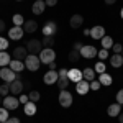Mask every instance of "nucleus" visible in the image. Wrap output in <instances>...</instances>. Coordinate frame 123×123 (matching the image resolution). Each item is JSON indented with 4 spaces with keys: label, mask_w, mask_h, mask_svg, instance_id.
I'll return each instance as SVG.
<instances>
[{
    "label": "nucleus",
    "mask_w": 123,
    "mask_h": 123,
    "mask_svg": "<svg viewBox=\"0 0 123 123\" xmlns=\"http://www.w3.org/2000/svg\"><path fill=\"white\" fill-rule=\"evenodd\" d=\"M82 74H84V79L85 80H89V82H92V80H95V69H92V67H85L84 71H82Z\"/></svg>",
    "instance_id": "21"
},
{
    "label": "nucleus",
    "mask_w": 123,
    "mask_h": 123,
    "mask_svg": "<svg viewBox=\"0 0 123 123\" xmlns=\"http://www.w3.org/2000/svg\"><path fill=\"white\" fill-rule=\"evenodd\" d=\"M98 82H100L102 85H112L113 79H112V76H110V74L104 72V74H100V76H98Z\"/></svg>",
    "instance_id": "25"
},
{
    "label": "nucleus",
    "mask_w": 123,
    "mask_h": 123,
    "mask_svg": "<svg viewBox=\"0 0 123 123\" xmlns=\"http://www.w3.org/2000/svg\"><path fill=\"white\" fill-rule=\"evenodd\" d=\"M23 35H25L23 26H12V28L8 30V36L12 39H21V38H23Z\"/></svg>",
    "instance_id": "13"
},
{
    "label": "nucleus",
    "mask_w": 123,
    "mask_h": 123,
    "mask_svg": "<svg viewBox=\"0 0 123 123\" xmlns=\"http://www.w3.org/2000/svg\"><path fill=\"white\" fill-rule=\"evenodd\" d=\"M76 90L79 95H85L89 90H90V82L89 80H85V79H82V80H79L76 84Z\"/></svg>",
    "instance_id": "11"
},
{
    "label": "nucleus",
    "mask_w": 123,
    "mask_h": 123,
    "mask_svg": "<svg viewBox=\"0 0 123 123\" xmlns=\"http://www.w3.org/2000/svg\"><path fill=\"white\" fill-rule=\"evenodd\" d=\"M49 71H56V62H49Z\"/></svg>",
    "instance_id": "46"
},
{
    "label": "nucleus",
    "mask_w": 123,
    "mask_h": 123,
    "mask_svg": "<svg viewBox=\"0 0 123 123\" xmlns=\"http://www.w3.org/2000/svg\"><path fill=\"white\" fill-rule=\"evenodd\" d=\"M23 30H25V33H35V31L38 30V21H35V20H28V21H25Z\"/></svg>",
    "instance_id": "20"
},
{
    "label": "nucleus",
    "mask_w": 123,
    "mask_h": 123,
    "mask_svg": "<svg viewBox=\"0 0 123 123\" xmlns=\"http://www.w3.org/2000/svg\"><path fill=\"white\" fill-rule=\"evenodd\" d=\"M8 118H10L8 110H7L5 107H0V122H7Z\"/></svg>",
    "instance_id": "32"
},
{
    "label": "nucleus",
    "mask_w": 123,
    "mask_h": 123,
    "mask_svg": "<svg viewBox=\"0 0 123 123\" xmlns=\"http://www.w3.org/2000/svg\"><path fill=\"white\" fill-rule=\"evenodd\" d=\"M0 105H3V100H2V95H0Z\"/></svg>",
    "instance_id": "50"
},
{
    "label": "nucleus",
    "mask_w": 123,
    "mask_h": 123,
    "mask_svg": "<svg viewBox=\"0 0 123 123\" xmlns=\"http://www.w3.org/2000/svg\"><path fill=\"white\" fill-rule=\"evenodd\" d=\"M104 36H105L104 26H94V28H90V38L92 39H102Z\"/></svg>",
    "instance_id": "16"
},
{
    "label": "nucleus",
    "mask_w": 123,
    "mask_h": 123,
    "mask_svg": "<svg viewBox=\"0 0 123 123\" xmlns=\"http://www.w3.org/2000/svg\"><path fill=\"white\" fill-rule=\"evenodd\" d=\"M8 66H10V69H12V71H15L17 74H20L23 69H26V67H25V62H23V61H18V59H13V61H10Z\"/></svg>",
    "instance_id": "18"
},
{
    "label": "nucleus",
    "mask_w": 123,
    "mask_h": 123,
    "mask_svg": "<svg viewBox=\"0 0 123 123\" xmlns=\"http://www.w3.org/2000/svg\"><path fill=\"white\" fill-rule=\"evenodd\" d=\"M41 43H43L44 48H51L53 44H54V36H43Z\"/></svg>",
    "instance_id": "30"
},
{
    "label": "nucleus",
    "mask_w": 123,
    "mask_h": 123,
    "mask_svg": "<svg viewBox=\"0 0 123 123\" xmlns=\"http://www.w3.org/2000/svg\"><path fill=\"white\" fill-rule=\"evenodd\" d=\"M18 2H21V0H18Z\"/></svg>",
    "instance_id": "53"
},
{
    "label": "nucleus",
    "mask_w": 123,
    "mask_h": 123,
    "mask_svg": "<svg viewBox=\"0 0 123 123\" xmlns=\"http://www.w3.org/2000/svg\"><path fill=\"white\" fill-rule=\"evenodd\" d=\"M94 69H95V72H98V74H104L105 69H107V66H105V62H97Z\"/></svg>",
    "instance_id": "34"
},
{
    "label": "nucleus",
    "mask_w": 123,
    "mask_h": 123,
    "mask_svg": "<svg viewBox=\"0 0 123 123\" xmlns=\"http://www.w3.org/2000/svg\"><path fill=\"white\" fill-rule=\"evenodd\" d=\"M12 56H13V59H18V61H25V57L28 56V49L23 46H18L13 49V53H12Z\"/></svg>",
    "instance_id": "14"
},
{
    "label": "nucleus",
    "mask_w": 123,
    "mask_h": 123,
    "mask_svg": "<svg viewBox=\"0 0 123 123\" xmlns=\"http://www.w3.org/2000/svg\"><path fill=\"white\" fill-rule=\"evenodd\" d=\"M23 90H25V82H21L20 79L13 80V82L10 84V92H12L13 95H21Z\"/></svg>",
    "instance_id": "8"
},
{
    "label": "nucleus",
    "mask_w": 123,
    "mask_h": 123,
    "mask_svg": "<svg viewBox=\"0 0 123 123\" xmlns=\"http://www.w3.org/2000/svg\"><path fill=\"white\" fill-rule=\"evenodd\" d=\"M18 104L20 102H18V98H17L15 95H12V97L7 95V97L3 98V105H2V107H5L7 110H15V108H18Z\"/></svg>",
    "instance_id": "9"
},
{
    "label": "nucleus",
    "mask_w": 123,
    "mask_h": 123,
    "mask_svg": "<svg viewBox=\"0 0 123 123\" xmlns=\"http://www.w3.org/2000/svg\"><path fill=\"white\" fill-rule=\"evenodd\" d=\"M120 17H122V18H123V8H122V12H120Z\"/></svg>",
    "instance_id": "51"
},
{
    "label": "nucleus",
    "mask_w": 123,
    "mask_h": 123,
    "mask_svg": "<svg viewBox=\"0 0 123 123\" xmlns=\"http://www.w3.org/2000/svg\"><path fill=\"white\" fill-rule=\"evenodd\" d=\"M107 113H108V117H118V115L122 113V105L118 104H112L108 105V108H107Z\"/></svg>",
    "instance_id": "19"
},
{
    "label": "nucleus",
    "mask_w": 123,
    "mask_h": 123,
    "mask_svg": "<svg viewBox=\"0 0 123 123\" xmlns=\"http://www.w3.org/2000/svg\"><path fill=\"white\" fill-rule=\"evenodd\" d=\"M57 79H59V74H57V71H48L44 77H43V82L46 85H53L57 82Z\"/></svg>",
    "instance_id": "10"
},
{
    "label": "nucleus",
    "mask_w": 123,
    "mask_h": 123,
    "mask_svg": "<svg viewBox=\"0 0 123 123\" xmlns=\"http://www.w3.org/2000/svg\"><path fill=\"white\" fill-rule=\"evenodd\" d=\"M100 41H102V48H104V49H112V46L115 44L112 36H104Z\"/></svg>",
    "instance_id": "26"
},
{
    "label": "nucleus",
    "mask_w": 123,
    "mask_h": 123,
    "mask_svg": "<svg viewBox=\"0 0 123 123\" xmlns=\"http://www.w3.org/2000/svg\"><path fill=\"white\" fill-rule=\"evenodd\" d=\"M82 46H84V44L77 41V43H74V46H72V49H76V51H80V49H82Z\"/></svg>",
    "instance_id": "42"
},
{
    "label": "nucleus",
    "mask_w": 123,
    "mask_h": 123,
    "mask_svg": "<svg viewBox=\"0 0 123 123\" xmlns=\"http://www.w3.org/2000/svg\"><path fill=\"white\" fill-rule=\"evenodd\" d=\"M38 56H39L41 64H49V62H54L56 53H54V49H51V48H44V49L39 53Z\"/></svg>",
    "instance_id": "2"
},
{
    "label": "nucleus",
    "mask_w": 123,
    "mask_h": 123,
    "mask_svg": "<svg viewBox=\"0 0 123 123\" xmlns=\"http://www.w3.org/2000/svg\"><path fill=\"white\" fill-rule=\"evenodd\" d=\"M8 92H10V84L8 82H3V84L0 85V95H2V97H7Z\"/></svg>",
    "instance_id": "31"
},
{
    "label": "nucleus",
    "mask_w": 123,
    "mask_h": 123,
    "mask_svg": "<svg viewBox=\"0 0 123 123\" xmlns=\"http://www.w3.org/2000/svg\"><path fill=\"white\" fill-rule=\"evenodd\" d=\"M0 123H7V122H0Z\"/></svg>",
    "instance_id": "52"
},
{
    "label": "nucleus",
    "mask_w": 123,
    "mask_h": 123,
    "mask_svg": "<svg viewBox=\"0 0 123 123\" xmlns=\"http://www.w3.org/2000/svg\"><path fill=\"white\" fill-rule=\"evenodd\" d=\"M57 33V25L54 21H48L43 28V36H54Z\"/></svg>",
    "instance_id": "12"
},
{
    "label": "nucleus",
    "mask_w": 123,
    "mask_h": 123,
    "mask_svg": "<svg viewBox=\"0 0 123 123\" xmlns=\"http://www.w3.org/2000/svg\"><path fill=\"white\" fill-rule=\"evenodd\" d=\"M57 74H59V77H66L67 76V69L66 67H61V69L57 71Z\"/></svg>",
    "instance_id": "41"
},
{
    "label": "nucleus",
    "mask_w": 123,
    "mask_h": 123,
    "mask_svg": "<svg viewBox=\"0 0 123 123\" xmlns=\"http://www.w3.org/2000/svg\"><path fill=\"white\" fill-rule=\"evenodd\" d=\"M12 21H13V25H15V26H23V25H25V18H23V15H20V13L13 15Z\"/></svg>",
    "instance_id": "28"
},
{
    "label": "nucleus",
    "mask_w": 123,
    "mask_h": 123,
    "mask_svg": "<svg viewBox=\"0 0 123 123\" xmlns=\"http://www.w3.org/2000/svg\"><path fill=\"white\" fill-rule=\"evenodd\" d=\"M10 54L7 51H0V67H7L10 64Z\"/></svg>",
    "instance_id": "24"
},
{
    "label": "nucleus",
    "mask_w": 123,
    "mask_h": 123,
    "mask_svg": "<svg viewBox=\"0 0 123 123\" xmlns=\"http://www.w3.org/2000/svg\"><path fill=\"white\" fill-rule=\"evenodd\" d=\"M25 67L31 71V72H35V71H38L39 66H41V61H39V56L38 54H28V56L25 57Z\"/></svg>",
    "instance_id": "1"
},
{
    "label": "nucleus",
    "mask_w": 123,
    "mask_h": 123,
    "mask_svg": "<svg viewBox=\"0 0 123 123\" xmlns=\"http://www.w3.org/2000/svg\"><path fill=\"white\" fill-rule=\"evenodd\" d=\"M46 8V2L44 0H36L35 3H33V7H31V12L35 13V15H41L43 12Z\"/></svg>",
    "instance_id": "17"
},
{
    "label": "nucleus",
    "mask_w": 123,
    "mask_h": 123,
    "mask_svg": "<svg viewBox=\"0 0 123 123\" xmlns=\"http://www.w3.org/2000/svg\"><path fill=\"white\" fill-rule=\"evenodd\" d=\"M84 35H87V36H90V28H85V30H84Z\"/></svg>",
    "instance_id": "48"
},
{
    "label": "nucleus",
    "mask_w": 123,
    "mask_h": 123,
    "mask_svg": "<svg viewBox=\"0 0 123 123\" xmlns=\"http://www.w3.org/2000/svg\"><path fill=\"white\" fill-rule=\"evenodd\" d=\"M80 53V56L85 57V59H92L98 54V51H97V48L95 46H90V44H87V46H82V49L79 51Z\"/></svg>",
    "instance_id": "6"
},
{
    "label": "nucleus",
    "mask_w": 123,
    "mask_h": 123,
    "mask_svg": "<svg viewBox=\"0 0 123 123\" xmlns=\"http://www.w3.org/2000/svg\"><path fill=\"white\" fill-rule=\"evenodd\" d=\"M105 3H107V5H113L115 2H117V0H104Z\"/></svg>",
    "instance_id": "47"
},
{
    "label": "nucleus",
    "mask_w": 123,
    "mask_h": 123,
    "mask_svg": "<svg viewBox=\"0 0 123 123\" xmlns=\"http://www.w3.org/2000/svg\"><path fill=\"white\" fill-rule=\"evenodd\" d=\"M28 102H30L28 95H25V94H21V95H20V104H23V105H25V104H28Z\"/></svg>",
    "instance_id": "40"
},
{
    "label": "nucleus",
    "mask_w": 123,
    "mask_h": 123,
    "mask_svg": "<svg viewBox=\"0 0 123 123\" xmlns=\"http://www.w3.org/2000/svg\"><path fill=\"white\" fill-rule=\"evenodd\" d=\"M46 2V7H54L57 3V0H44Z\"/></svg>",
    "instance_id": "43"
},
{
    "label": "nucleus",
    "mask_w": 123,
    "mask_h": 123,
    "mask_svg": "<svg viewBox=\"0 0 123 123\" xmlns=\"http://www.w3.org/2000/svg\"><path fill=\"white\" fill-rule=\"evenodd\" d=\"M26 49H28L30 54H39L43 51V43L39 39H30L26 43Z\"/></svg>",
    "instance_id": "4"
},
{
    "label": "nucleus",
    "mask_w": 123,
    "mask_h": 123,
    "mask_svg": "<svg viewBox=\"0 0 123 123\" xmlns=\"http://www.w3.org/2000/svg\"><path fill=\"white\" fill-rule=\"evenodd\" d=\"M110 64L113 67H122L123 66V54H113L110 57Z\"/></svg>",
    "instance_id": "23"
},
{
    "label": "nucleus",
    "mask_w": 123,
    "mask_h": 123,
    "mask_svg": "<svg viewBox=\"0 0 123 123\" xmlns=\"http://www.w3.org/2000/svg\"><path fill=\"white\" fill-rule=\"evenodd\" d=\"M69 84H71V80L67 79V76L66 77H59V79H57V87H59L61 90H66Z\"/></svg>",
    "instance_id": "27"
},
{
    "label": "nucleus",
    "mask_w": 123,
    "mask_h": 123,
    "mask_svg": "<svg viewBox=\"0 0 123 123\" xmlns=\"http://www.w3.org/2000/svg\"><path fill=\"white\" fill-rule=\"evenodd\" d=\"M17 72L15 71H12L10 67H2L0 69V79L3 80V82H8V84H12L13 80H17Z\"/></svg>",
    "instance_id": "3"
},
{
    "label": "nucleus",
    "mask_w": 123,
    "mask_h": 123,
    "mask_svg": "<svg viewBox=\"0 0 123 123\" xmlns=\"http://www.w3.org/2000/svg\"><path fill=\"white\" fill-rule=\"evenodd\" d=\"M100 87H102V84H100V82H98V80H97V79H95V80H92V82H90V90H98V89H100Z\"/></svg>",
    "instance_id": "37"
},
{
    "label": "nucleus",
    "mask_w": 123,
    "mask_h": 123,
    "mask_svg": "<svg viewBox=\"0 0 123 123\" xmlns=\"http://www.w3.org/2000/svg\"><path fill=\"white\" fill-rule=\"evenodd\" d=\"M117 102L120 105H123V89H120V90L117 92Z\"/></svg>",
    "instance_id": "39"
},
{
    "label": "nucleus",
    "mask_w": 123,
    "mask_h": 123,
    "mask_svg": "<svg viewBox=\"0 0 123 123\" xmlns=\"http://www.w3.org/2000/svg\"><path fill=\"white\" fill-rule=\"evenodd\" d=\"M80 53L76 51V49H71V53H69V61L71 62H79V59H80Z\"/></svg>",
    "instance_id": "29"
},
{
    "label": "nucleus",
    "mask_w": 123,
    "mask_h": 123,
    "mask_svg": "<svg viewBox=\"0 0 123 123\" xmlns=\"http://www.w3.org/2000/svg\"><path fill=\"white\" fill-rule=\"evenodd\" d=\"M118 122H120V123H123V113H120V115H118Z\"/></svg>",
    "instance_id": "49"
},
{
    "label": "nucleus",
    "mask_w": 123,
    "mask_h": 123,
    "mask_svg": "<svg viewBox=\"0 0 123 123\" xmlns=\"http://www.w3.org/2000/svg\"><path fill=\"white\" fill-rule=\"evenodd\" d=\"M23 110H25V115L33 117V115L36 113V104H35V102H28V104H25Z\"/></svg>",
    "instance_id": "22"
},
{
    "label": "nucleus",
    "mask_w": 123,
    "mask_h": 123,
    "mask_svg": "<svg viewBox=\"0 0 123 123\" xmlns=\"http://www.w3.org/2000/svg\"><path fill=\"white\" fill-rule=\"evenodd\" d=\"M122 54H123V53H122Z\"/></svg>",
    "instance_id": "54"
},
{
    "label": "nucleus",
    "mask_w": 123,
    "mask_h": 123,
    "mask_svg": "<svg viewBox=\"0 0 123 123\" xmlns=\"http://www.w3.org/2000/svg\"><path fill=\"white\" fill-rule=\"evenodd\" d=\"M7 123H20V120L17 118V117H10L8 120H7Z\"/></svg>",
    "instance_id": "44"
},
{
    "label": "nucleus",
    "mask_w": 123,
    "mask_h": 123,
    "mask_svg": "<svg viewBox=\"0 0 123 123\" xmlns=\"http://www.w3.org/2000/svg\"><path fill=\"white\" fill-rule=\"evenodd\" d=\"M112 51H113L115 54H122V53H123V44H120V43H115L113 46H112Z\"/></svg>",
    "instance_id": "35"
},
{
    "label": "nucleus",
    "mask_w": 123,
    "mask_h": 123,
    "mask_svg": "<svg viewBox=\"0 0 123 123\" xmlns=\"http://www.w3.org/2000/svg\"><path fill=\"white\" fill-rule=\"evenodd\" d=\"M72 102H74V98H72V94L71 92H67V90H61L59 92V104H61V107L69 108L72 105Z\"/></svg>",
    "instance_id": "5"
},
{
    "label": "nucleus",
    "mask_w": 123,
    "mask_h": 123,
    "mask_svg": "<svg viewBox=\"0 0 123 123\" xmlns=\"http://www.w3.org/2000/svg\"><path fill=\"white\" fill-rule=\"evenodd\" d=\"M97 56L100 57V59H107V57H108V49H100Z\"/></svg>",
    "instance_id": "38"
},
{
    "label": "nucleus",
    "mask_w": 123,
    "mask_h": 123,
    "mask_svg": "<svg viewBox=\"0 0 123 123\" xmlns=\"http://www.w3.org/2000/svg\"><path fill=\"white\" fill-rule=\"evenodd\" d=\"M67 79L71 80V82H79V80H82L84 79V74H82V71L80 69H77V67H74V69H69L67 71Z\"/></svg>",
    "instance_id": "7"
},
{
    "label": "nucleus",
    "mask_w": 123,
    "mask_h": 123,
    "mask_svg": "<svg viewBox=\"0 0 123 123\" xmlns=\"http://www.w3.org/2000/svg\"><path fill=\"white\" fill-rule=\"evenodd\" d=\"M2 31H5V21L0 18V33H2Z\"/></svg>",
    "instance_id": "45"
},
{
    "label": "nucleus",
    "mask_w": 123,
    "mask_h": 123,
    "mask_svg": "<svg viewBox=\"0 0 123 123\" xmlns=\"http://www.w3.org/2000/svg\"><path fill=\"white\" fill-rule=\"evenodd\" d=\"M39 92L38 90H30V94H28V98H30V102H38L39 100Z\"/></svg>",
    "instance_id": "33"
},
{
    "label": "nucleus",
    "mask_w": 123,
    "mask_h": 123,
    "mask_svg": "<svg viewBox=\"0 0 123 123\" xmlns=\"http://www.w3.org/2000/svg\"><path fill=\"white\" fill-rule=\"evenodd\" d=\"M82 23H84V17L82 15H79V13H76V15H72L71 17V20H69V25H71V28H80L82 26Z\"/></svg>",
    "instance_id": "15"
},
{
    "label": "nucleus",
    "mask_w": 123,
    "mask_h": 123,
    "mask_svg": "<svg viewBox=\"0 0 123 123\" xmlns=\"http://www.w3.org/2000/svg\"><path fill=\"white\" fill-rule=\"evenodd\" d=\"M7 48H8V39L0 36V51H5Z\"/></svg>",
    "instance_id": "36"
}]
</instances>
